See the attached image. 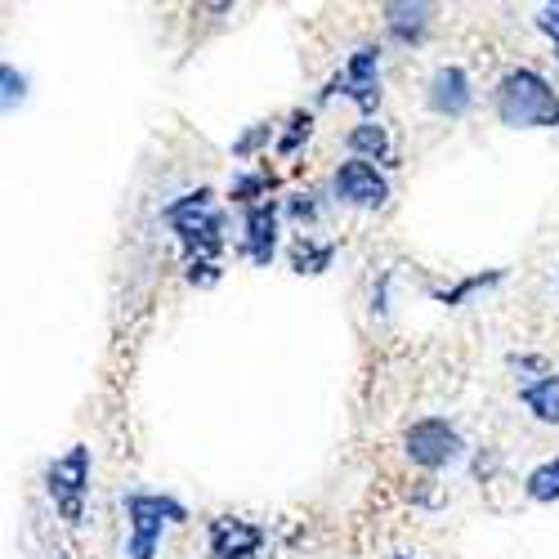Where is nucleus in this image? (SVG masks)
<instances>
[{
    "instance_id": "f257e3e1",
    "label": "nucleus",
    "mask_w": 559,
    "mask_h": 559,
    "mask_svg": "<svg viewBox=\"0 0 559 559\" xmlns=\"http://www.w3.org/2000/svg\"><path fill=\"white\" fill-rule=\"evenodd\" d=\"M166 228L175 233V242L189 264H219L224 242H228V219L215 202V189H189L162 206Z\"/></svg>"
},
{
    "instance_id": "f03ea898",
    "label": "nucleus",
    "mask_w": 559,
    "mask_h": 559,
    "mask_svg": "<svg viewBox=\"0 0 559 559\" xmlns=\"http://www.w3.org/2000/svg\"><path fill=\"white\" fill-rule=\"evenodd\" d=\"M492 112L510 130H555L559 126V85L537 68H506L492 85Z\"/></svg>"
},
{
    "instance_id": "7ed1b4c3",
    "label": "nucleus",
    "mask_w": 559,
    "mask_h": 559,
    "mask_svg": "<svg viewBox=\"0 0 559 559\" xmlns=\"http://www.w3.org/2000/svg\"><path fill=\"white\" fill-rule=\"evenodd\" d=\"M126 559H157L170 528L189 524V506L170 492H126Z\"/></svg>"
},
{
    "instance_id": "20e7f679",
    "label": "nucleus",
    "mask_w": 559,
    "mask_h": 559,
    "mask_svg": "<svg viewBox=\"0 0 559 559\" xmlns=\"http://www.w3.org/2000/svg\"><path fill=\"white\" fill-rule=\"evenodd\" d=\"M90 475H95V452L85 443H72L68 452H59L45 465V497L55 501L59 520L68 528L85 524V501H90Z\"/></svg>"
},
{
    "instance_id": "39448f33",
    "label": "nucleus",
    "mask_w": 559,
    "mask_h": 559,
    "mask_svg": "<svg viewBox=\"0 0 559 559\" xmlns=\"http://www.w3.org/2000/svg\"><path fill=\"white\" fill-rule=\"evenodd\" d=\"M403 456L426 475H439L448 465L465 456V435L448 421V416H416L403 430Z\"/></svg>"
},
{
    "instance_id": "423d86ee",
    "label": "nucleus",
    "mask_w": 559,
    "mask_h": 559,
    "mask_svg": "<svg viewBox=\"0 0 559 559\" xmlns=\"http://www.w3.org/2000/svg\"><path fill=\"white\" fill-rule=\"evenodd\" d=\"M381 95H385V81H381V45H358V50L341 63V72L328 81L322 90V104L328 99H345L354 104L362 117H371L381 108Z\"/></svg>"
},
{
    "instance_id": "0eeeda50",
    "label": "nucleus",
    "mask_w": 559,
    "mask_h": 559,
    "mask_svg": "<svg viewBox=\"0 0 559 559\" xmlns=\"http://www.w3.org/2000/svg\"><path fill=\"white\" fill-rule=\"evenodd\" d=\"M332 198L349 211H381L390 202V175L362 157H345L332 170Z\"/></svg>"
},
{
    "instance_id": "6e6552de",
    "label": "nucleus",
    "mask_w": 559,
    "mask_h": 559,
    "mask_svg": "<svg viewBox=\"0 0 559 559\" xmlns=\"http://www.w3.org/2000/svg\"><path fill=\"white\" fill-rule=\"evenodd\" d=\"M264 524L247 515H215L206 520V559H260L264 555Z\"/></svg>"
},
{
    "instance_id": "1a4fd4ad",
    "label": "nucleus",
    "mask_w": 559,
    "mask_h": 559,
    "mask_svg": "<svg viewBox=\"0 0 559 559\" xmlns=\"http://www.w3.org/2000/svg\"><path fill=\"white\" fill-rule=\"evenodd\" d=\"M283 202H260V206H247L242 211V255L260 269L273 264L277 247H283Z\"/></svg>"
},
{
    "instance_id": "9d476101",
    "label": "nucleus",
    "mask_w": 559,
    "mask_h": 559,
    "mask_svg": "<svg viewBox=\"0 0 559 559\" xmlns=\"http://www.w3.org/2000/svg\"><path fill=\"white\" fill-rule=\"evenodd\" d=\"M426 108L435 117H448V121H461L465 112L475 108V81L461 63H439L426 81Z\"/></svg>"
},
{
    "instance_id": "9b49d317",
    "label": "nucleus",
    "mask_w": 559,
    "mask_h": 559,
    "mask_svg": "<svg viewBox=\"0 0 559 559\" xmlns=\"http://www.w3.org/2000/svg\"><path fill=\"white\" fill-rule=\"evenodd\" d=\"M381 23L385 36L399 45H426L435 27V5H426V0H390V5H381Z\"/></svg>"
},
{
    "instance_id": "f8f14e48",
    "label": "nucleus",
    "mask_w": 559,
    "mask_h": 559,
    "mask_svg": "<svg viewBox=\"0 0 559 559\" xmlns=\"http://www.w3.org/2000/svg\"><path fill=\"white\" fill-rule=\"evenodd\" d=\"M345 144H349V157H362L371 166H394V134L390 126H381L377 117H362L349 134H345Z\"/></svg>"
},
{
    "instance_id": "ddd939ff",
    "label": "nucleus",
    "mask_w": 559,
    "mask_h": 559,
    "mask_svg": "<svg viewBox=\"0 0 559 559\" xmlns=\"http://www.w3.org/2000/svg\"><path fill=\"white\" fill-rule=\"evenodd\" d=\"M277 170H269V166H247V170H238L228 179V202H238L242 211L247 206H260V202H273V193H277Z\"/></svg>"
},
{
    "instance_id": "4468645a",
    "label": "nucleus",
    "mask_w": 559,
    "mask_h": 559,
    "mask_svg": "<svg viewBox=\"0 0 559 559\" xmlns=\"http://www.w3.org/2000/svg\"><path fill=\"white\" fill-rule=\"evenodd\" d=\"M520 403L533 421L542 426H559V371H546V377H533L520 385Z\"/></svg>"
},
{
    "instance_id": "2eb2a0df",
    "label": "nucleus",
    "mask_w": 559,
    "mask_h": 559,
    "mask_svg": "<svg viewBox=\"0 0 559 559\" xmlns=\"http://www.w3.org/2000/svg\"><path fill=\"white\" fill-rule=\"evenodd\" d=\"M287 260H292V273L318 277V273H328L336 264V242L313 238V233H296V242L287 247Z\"/></svg>"
},
{
    "instance_id": "dca6fc26",
    "label": "nucleus",
    "mask_w": 559,
    "mask_h": 559,
    "mask_svg": "<svg viewBox=\"0 0 559 559\" xmlns=\"http://www.w3.org/2000/svg\"><path fill=\"white\" fill-rule=\"evenodd\" d=\"M524 497L537 501V506H555L559 501V452L537 461L533 471L524 475Z\"/></svg>"
},
{
    "instance_id": "f3484780",
    "label": "nucleus",
    "mask_w": 559,
    "mask_h": 559,
    "mask_svg": "<svg viewBox=\"0 0 559 559\" xmlns=\"http://www.w3.org/2000/svg\"><path fill=\"white\" fill-rule=\"evenodd\" d=\"M313 139V112L309 108H296L292 117H287V126L277 130V144H273V153L277 157H296L305 144Z\"/></svg>"
},
{
    "instance_id": "a211bd4d",
    "label": "nucleus",
    "mask_w": 559,
    "mask_h": 559,
    "mask_svg": "<svg viewBox=\"0 0 559 559\" xmlns=\"http://www.w3.org/2000/svg\"><path fill=\"white\" fill-rule=\"evenodd\" d=\"M506 277V269H488V273H471V277H461V283H452V287H443V292H435V300L439 305H448V309H456V305H465L475 292H488V287H497Z\"/></svg>"
},
{
    "instance_id": "6ab92c4d",
    "label": "nucleus",
    "mask_w": 559,
    "mask_h": 559,
    "mask_svg": "<svg viewBox=\"0 0 559 559\" xmlns=\"http://www.w3.org/2000/svg\"><path fill=\"white\" fill-rule=\"evenodd\" d=\"M273 144H277V130H273L269 121H255V126H247L238 139H233L228 153L238 157V162H255V157H260V153H269Z\"/></svg>"
},
{
    "instance_id": "aec40b11",
    "label": "nucleus",
    "mask_w": 559,
    "mask_h": 559,
    "mask_svg": "<svg viewBox=\"0 0 559 559\" xmlns=\"http://www.w3.org/2000/svg\"><path fill=\"white\" fill-rule=\"evenodd\" d=\"M283 215L309 233V228L322 219V202H318V193H313V189H305V193H292V198L283 202Z\"/></svg>"
},
{
    "instance_id": "412c9836",
    "label": "nucleus",
    "mask_w": 559,
    "mask_h": 559,
    "mask_svg": "<svg viewBox=\"0 0 559 559\" xmlns=\"http://www.w3.org/2000/svg\"><path fill=\"white\" fill-rule=\"evenodd\" d=\"M0 104H5V112H14L23 99H27V72H19L14 63H0Z\"/></svg>"
},
{
    "instance_id": "4be33fe9",
    "label": "nucleus",
    "mask_w": 559,
    "mask_h": 559,
    "mask_svg": "<svg viewBox=\"0 0 559 559\" xmlns=\"http://www.w3.org/2000/svg\"><path fill=\"white\" fill-rule=\"evenodd\" d=\"M537 32L555 45V59H559V0H555V5H546L542 14H537Z\"/></svg>"
},
{
    "instance_id": "5701e85b",
    "label": "nucleus",
    "mask_w": 559,
    "mask_h": 559,
    "mask_svg": "<svg viewBox=\"0 0 559 559\" xmlns=\"http://www.w3.org/2000/svg\"><path fill=\"white\" fill-rule=\"evenodd\" d=\"M219 273H224L219 264H189V269H183V277H189L193 287H215V283H219Z\"/></svg>"
},
{
    "instance_id": "b1692460",
    "label": "nucleus",
    "mask_w": 559,
    "mask_h": 559,
    "mask_svg": "<svg viewBox=\"0 0 559 559\" xmlns=\"http://www.w3.org/2000/svg\"><path fill=\"white\" fill-rule=\"evenodd\" d=\"M390 559H412V555H403V550H399V555H390Z\"/></svg>"
}]
</instances>
